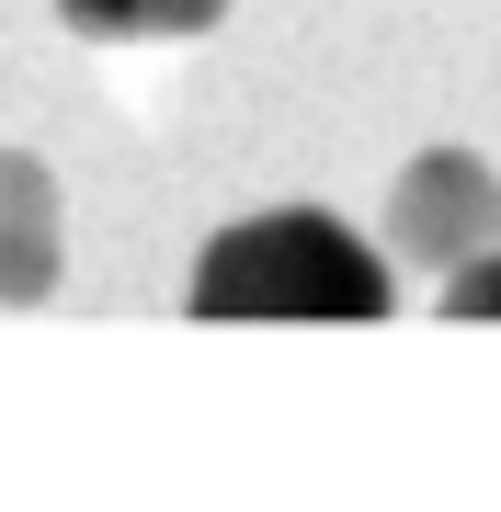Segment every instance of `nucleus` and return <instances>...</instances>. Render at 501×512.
<instances>
[{
	"label": "nucleus",
	"mask_w": 501,
	"mask_h": 512,
	"mask_svg": "<svg viewBox=\"0 0 501 512\" xmlns=\"http://www.w3.org/2000/svg\"><path fill=\"white\" fill-rule=\"evenodd\" d=\"M388 262H410V274H467L479 251H501V171L479 160V148H422V160L388 183Z\"/></svg>",
	"instance_id": "obj_2"
},
{
	"label": "nucleus",
	"mask_w": 501,
	"mask_h": 512,
	"mask_svg": "<svg viewBox=\"0 0 501 512\" xmlns=\"http://www.w3.org/2000/svg\"><path fill=\"white\" fill-rule=\"evenodd\" d=\"M194 319H388V251H365L331 205H262L194 251Z\"/></svg>",
	"instance_id": "obj_1"
},
{
	"label": "nucleus",
	"mask_w": 501,
	"mask_h": 512,
	"mask_svg": "<svg viewBox=\"0 0 501 512\" xmlns=\"http://www.w3.org/2000/svg\"><path fill=\"white\" fill-rule=\"evenodd\" d=\"M57 23L92 46H160V35H205L228 23V0H57Z\"/></svg>",
	"instance_id": "obj_4"
},
{
	"label": "nucleus",
	"mask_w": 501,
	"mask_h": 512,
	"mask_svg": "<svg viewBox=\"0 0 501 512\" xmlns=\"http://www.w3.org/2000/svg\"><path fill=\"white\" fill-rule=\"evenodd\" d=\"M69 274V205L35 148H0V308H46Z\"/></svg>",
	"instance_id": "obj_3"
},
{
	"label": "nucleus",
	"mask_w": 501,
	"mask_h": 512,
	"mask_svg": "<svg viewBox=\"0 0 501 512\" xmlns=\"http://www.w3.org/2000/svg\"><path fill=\"white\" fill-rule=\"evenodd\" d=\"M445 319H501V251H479L467 274H445Z\"/></svg>",
	"instance_id": "obj_5"
}]
</instances>
